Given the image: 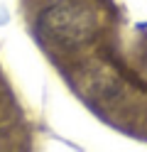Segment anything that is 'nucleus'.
<instances>
[{"label": "nucleus", "instance_id": "1", "mask_svg": "<svg viewBox=\"0 0 147 152\" xmlns=\"http://www.w3.org/2000/svg\"><path fill=\"white\" fill-rule=\"evenodd\" d=\"M98 25L101 17L96 7L86 0H56L39 15L42 34L64 49H74L91 42L98 32Z\"/></svg>", "mask_w": 147, "mask_h": 152}]
</instances>
